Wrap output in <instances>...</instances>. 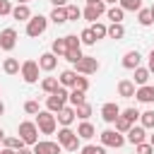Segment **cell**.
I'll return each instance as SVG.
<instances>
[{"mask_svg":"<svg viewBox=\"0 0 154 154\" xmlns=\"http://www.w3.org/2000/svg\"><path fill=\"white\" fill-rule=\"evenodd\" d=\"M67 96H70V91H67V87H58V91H53L48 99H46V108L51 111V113H60L63 108H65V101H67Z\"/></svg>","mask_w":154,"mask_h":154,"instance_id":"1","label":"cell"},{"mask_svg":"<svg viewBox=\"0 0 154 154\" xmlns=\"http://www.w3.org/2000/svg\"><path fill=\"white\" fill-rule=\"evenodd\" d=\"M14 46H17V31H14L12 26L2 29V31H0V48H2V51H12Z\"/></svg>","mask_w":154,"mask_h":154,"instance_id":"9","label":"cell"},{"mask_svg":"<svg viewBox=\"0 0 154 154\" xmlns=\"http://www.w3.org/2000/svg\"><path fill=\"white\" fill-rule=\"evenodd\" d=\"M149 75H152L149 67H135V79H132V82H135L137 87H142V84L149 82Z\"/></svg>","mask_w":154,"mask_h":154,"instance_id":"24","label":"cell"},{"mask_svg":"<svg viewBox=\"0 0 154 154\" xmlns=\"http://www.w3.org/2000/svg\"><path fill=\"white\" fill-rule=\"evenodd\" d=\"M55 65H58V55H55V53H43V55L38 58V67L46 70V72H53Z\"/></svg>","mask_w":154,"mask_h":154,"instance_id":"16","label":"cell"},{"mask_svg":"<svg viewBox=\"0 0 154 154\" xmlns=\"http://www.w3.org/2000/svg\"><path fill=\"white\" fill-rule=\"evenodd\" d=\"M2 142H5V147H10V149H22V147H24V140H22V137H5Z\"/></svg>","mask_w":154,"mask_h":154,"instance_id":"37","label":"cell"},{"mask_svg":"<svg viewBox=\"0 0 154 154\" xmlns=\"http://www.w3.org/2000/svg\"><path fill=\"white\" fill-rule=\"evenodd\" d=\"M135 96H137V101H142V103H154V87H152V84H142V87H137Z\"/></svg>","mask_w":154,"mask_h":154,"instance_id":"15","label":"cell"},{"mask_svg":"<svg viewBox=\"0 0 154 154\" xmlns=\"http://www.w3.org/2000/svg\"><path fill=\"white\" fill-rule=\"evenodd\" d=\"M130 144H140V142H144L147 140V132H144V125H132L130 130H128V137H125Z\"/></svg>","mask_w":154,"mask_h":154,"instance_id":"14","label":"cell"},{"mask_svg":"<svg viewBox=\"0 0 154 154\" xmlns=\"http://www.w3.org/2000/svg\"><path fill=\"white\" fill-rule=\"evenodd\" d=\"M123 14H125V10H123V7H116V5L106 10V17H108L111 22H123Z\"/></svg>","mask_w":154,"mask_h":154,"instance_id":"28","label":"cell"},{"mask_svg":"<svg viewBox=\"0 0 154 154\" xmlns=\"http://www.w3.org/2000/svg\"><path fill=\"white\" fill-rule=\"evenodd\" d=\"M12 17H14L17 22H29V19H31L29 5H17V7H12Z\"/></svg>","mask_w":154,"mask_h":154,"instance_id":"20","label":"cell"},{"mask_svg":"<svg viewBox=\"0 0 154 154\" xmlns=\"http://www.w3.org/2000/svg\"><path fill=\"white\" fill-rule=\"evenodd\" d=\"M135 82H130V79H120L118 82V96H123V99H132L135 96Z\"/></svg>","mask_w":154,"mask_h":154,"instance_id":"18","label":"cell"},{"mask_svg":"<svg viewBox=\"0 0 154 154\" xmlns=\"http://www.w3.org/2000/svg\"><path fill=\"white\" fill-rule=\"evenodd\" d=\"M147 67H149V72H154V48L149 51V65Z\"/></svg>","mask_w":154,"mask_h":154,"instance_id":"45","label":"cell"},{"mask_svg":"<svg viewBox=\"0 0 154 154\" xmlns=\"http://www.w3.org/2000/svg\"><path fill=\"white\" fill-rule=\"evenodd\" d=\"M2 14H12V5H10V0H0V17Z\"/></svg>","mask_w":154,"mask_h":154,"instance_id":"44","label":"cell"},{"mask_svg":"<svg viewBox=\"0 0 154 154\" xmlns=\"http://www.w3.org/2000/svg\"><path fill=\"white\" fill-rule=\"evenodd\" d=\"M2 113H5V103L0 101V116H2Z\"/></svg>","mask_w":154,"mask_h":154,"instance_id":"51","label":"cell"},{"mask_svg":"<svg viewBox=\"0 0 154 154\" xmlns=\"http://www.w3.org/2000/svg\"><path fill=\"white\" fill-rule=\"evenodd\" d=\"M55 118H58V123H60L63 128H70V125H72V120L77 118V111H75V106H65Z\"/></svg>","mask_w":154,"mask_h":154,"instance_id":"13","label":"cell"},{"mask_svg":"<svg viewBox=\"0 0 154 154\" xmlns=\"http://www.w3.org/2000/svg\"><path fill=\"white\" fill-rule=\"evenodd\" d=\"M120 116V108H118V103L116 101H108V103H103L101 106V118L106 120V123H116V118Z\"/></svg>","mask_w":154,"mask_h":154,"instance_id":"11","label":"cell"},{"mask_svg":"<svg viewBox=\"0 0 154 154\" xmlns=\"http://www.w3.org/2000/svg\"><path fill=\"white\" fill-rule=\"evenodd\" d=\"M75 111H77V118H82V120H87V118L91 116V106H89L87 101H82L79 106H75Z\"/></svg>","mask_w":154,"mask_h":154,"instance_id":"31","label":"cell"},{"mask_svg":"<svg viewBox=\"0 0 154 154\" xmlns=\"http://www.w3.org/2000/svg\"><path fill=\"white\" fill-rule=\"evenodd\" d=\"M75 89H82V91H87V89H89V79H87V77H82V75H77Z\"/></svg>","mask_w":154,"mask_h":154,"instance_id":"43","label":"cell"},{"mask_svg":"<svg viewBox=\"0 0 154 154\" xmlns=\"http://www.w3.org/2000/svg\"><path fill=\"white\" fill-rule=\"evenodd\" d=\"M87 91H82V89H72L70 91V96H67V101L72 103V106H79L82 101H87V96H84Z\"/></svg>","mask_w":154,"mask_h":154,"instance_id":"29","label":"cell"},{"mask_svg":"<svg viewBox=\"0 0 154 154\" xmlns=\"http://www.w3.org/2000/svg\"><path fill=\"white\" fill-rule=\"evenodd\" d=\"M0 154H17V149H10V147H5V149H2Z\"/></svg>","mask_w":154,"mask_h":154,"instance_id":"48","label":"cell"},{"mask_svg":"<svg viewBox=\"0 0 154 154\" xmlns=\"http://www.w3.org/2000/svg\"><path fill=\"white\" fill-rule=\"evenodd\" d=\"M17 135L24 140V144H36L38 142V125L36 123H31V120H22L19 123V128H17Z\"/></svg>","mask_w":154,"mask_h":154,"instance_id":"2","label":"cell"},{"mask_svg":"<svg viewBox=\"0 0 154 154\" xmlns=\"http://www.w3.org/2000/svg\"><path fill=\"white\" fill-rule=\"evenodd\" d=\"M130 128H132V123H130V120H128V118L120 113V116L116 118V130H118V132H128Z\"/></svg>","mask_w":154,"mask_h":154,"instance_id":"32","label":"cell"},{"mask_svg":"<svg viewBox=\"0 0 154 154\" xmlns=\"http://www.w3.org/2000/svg\"><path fill=\"white\" fill-rule=\"evenodd\" d=\"M120 7L123 10H130V12H140L142 10V0H120Z\"/></svg>","mask_w":154,"mask_h":154,"instance_id":"34","label":"cell"},{"mask_svg":"<svg viewBox=\"0 0 154 154\" xmlns=\"http://www.w3.org/2000/svg\"><path fill=\"white\" fill-rule=\"evenodd\" d=\"M82 154H106V149H103V144H101V147H96V144H84V147H82Z\"/></svg>","mask_w":154,"mask_h":154,"instance_id":"39","label":"cell"},{"mask_svg":"<svg viewBox=\"0 0 154 154\" xmlns=\"http://www.w3.org/2000/svg\"><path fill=\"white\" fill-rule=\"evenodd\" d=\"M103 12H106V2H99V5H87V7L82 10V17H84L87 22H91V24H94V22H96Z\"/></svg>","mask_w":154,"mask_h":154,"instance_id":"10","label":"cell"},{"mask_svg":"<svg viewBox=\"0 0 154 154\" xmlns=\"http://www.w3.org/2000/svg\"><path fill=\"white\" fill-rule=\"evenodd\" d=\"M17 154H34V149H24L22 147V149H17Z\"/></svg>","mask_w":154,"mask_h":154,"instance_id":"47","label":"cell"},{"mask_svg":"<svg viewBox=\"0 0 154 154\" xmlns=\"http://www.w3.org/2000/svg\"><path fill=\"white\" fill-rule=\"evenodd\" d=\"M140 60H142V55L137 51H128L123 55V67L125 70H135V67H140Z\"/></svg>","mask_w":154,"mask_h":154,"instance_id":"17","label":"cell"},{"mask_svg":"<svg viewBox=\"0 0 154 154\" xmlns=\"http://www.w3.org/2000/svg\"><path fill=\"white\" fill-rule=\"evenodd\" d=\"M101 144H103V147H116V149H120V147L125 144V137H123V132H118V130H103V132H101Z\"/></svg>","mask_w":154,"mask_h":154,"instance_id":"7","label":"cell"},{"mask_svg":"<svg viewBox=\"0 0 154 154\" xmlns=\"http://www.w3.org/2000/svg\"><path fill=\"white\" fill-rule=\"evenodd\" d=\"M91 31H94L96 41H99V38H103V36H108V26H106V24H101V22H94V24H91Z\"/></svg>","mask_w":154,"mask_h":154,"instance_id":"30","label":"cell"},{"mask_svg":"<svg viewBox=\"0 0 154 154\" xmlns=\"http://www.w3.org/2000/svg\"><path fill=\"white\" fill-rule=\"evenodd\" d=\"M149 144H152V147H154V132H152V135H149Z\"/></svg>","mask_w":154,"mask_h":154,"instance_id":"53","label":"cell"},{"mask_svg":"<svg viewBox=\"0 0 154 154\" xmlns=\"http://www.w3.org/2000/svg\"><path fill=\"white\" fill-rule=\"evenodd\" d=\"M99 2H103V0H87V5H99Z\"/></svg>","mask_w":154,"mask_h":154,"instance_id":"49","label":"cell"},{"mask_svg":"<svg viewBox=\"0 0 154 154\" xmlns=\"http://www.w3.org/2000/svg\"><path fill=\"white\" fill-rule=\"evenodd\" d=\"M58 87H60V79H58V77H43V79H41V89H43L46 94L58 91Z\"/></svg>","mask_w":154,"mask_h":154,"instance_id":"22","label":"cell"},{"mask_svg":"<svg viewBox=\"0 0 154 154\" xmlns=\"http://www.w3.org/2000/svg\"><path fill=\"white\" fill-rule=\"evenodd\" d=\"M96 135V130H94V125L89 123V120H82L79 125H77V137L79 140H91Z\"/></svg>","mask_w":154,"mask_h":154,"instance_id":"19","label":"cell"},{"mask_svg":"<svg viewBox=\"0 0 154 154\" xmlns=\"http://www.w3.org/2000/svg\"><path fill=\"white\" fill-rule=\"evenodd\" d=\"M60 142H36L31 149L34 154H60Z\"/></svg>","mask_w":154,"mask_h":154,"instance_id":"12","label":"cell"},{"mask_svg":"<svg viewBox=\"0 0 154 154\" xmlns=\"http://www.w3.org/2000/svg\"><path fill=\"white\" fill-rule=\"evenodd\" d=\"M53 2V7H65L67 5V0H51Z\"/></svg>","mask_w":154,"mask_h":154,"instance_id":"46","label":"cell"},{"mask_svg":"<svg viewBox=\"0 0 154 154\" xmlns=\"http://www.w3.org/2000/svg\"><path fill=\"white\" fill-rule=\"evenodd\" d=\"M137 17H140V24H142V26H149V24H152V22H154V19H152V10H149V7H147V10H144V7H142V10H140V14H137Z\"/></svg>","mask_w":154,"mask_h":154,"instance_id":"35","label":"cell"},{"mask_svg":"<svg viewBox=\"0 0 154 154\" xmlns=\"http://www.w3.org/2000/svg\"><path fill=\"white\" fill-rule=\"evenodd\" d=\"M108 36L111 38H123L125 36V26H123V22H111V26H108Z\"/></svg>","mask_w":154,"mask_h":154,"instance_id":"25","label":"cell"},{"mask_svg":"<svg viewBox=\"0 0 154 154\" xmlns=\"http://www.w3.org/2000/svg\"><path fill=\"white\" fill-rule=\"evenodd\" d=\"M53 24H65L67 22V10L65 7H53V12H51V17H48Z\"/></svg>","mask_w":154,"mask_h":154,"instance_id":"23","label":"cell"},{"mask_svg":"<svg viewBox=\"0 0 154 154\" xmlns=\"http://www.w3.org/2000/svg\"><path fill=\"white\" fill-rule=\"evenodd\" d=\"M65 10H67V22H77L82 17V10L77 5H65Z\"/></svg>","mask_w":154,"mask_h":154,"instance_id":"33","label":"cell"},{"mask_svg":"<svg viewBox=\"0 0 154 154\" xmlns=\"http://www.w3.org/2000/svg\"><path fill=\"white\" fill-rule=\"evenodd\" d=\"M2 140H5V130L0 128V142H2Z\"/></svg>","mask_w":154,"mask_h":154,"instance_id":"50","label":"cell"},{"mask_svg":"<svg viewBox=\"0 0 154 154\" xmlns=\"http://www.w3.org/2000/svg\"><path fill=\"white\" fill-rule=\"evenodd\" d=\"M79 38H82V43H87V46H91V43H96V36H94V31H91V26H87L82 34H79Z\"/></svg>","mask_w":154,"mask_h":154,"instance_id":"36","label":"cell"},{"mask_svg":"<svg viewBox=\"0 0 154 154\" xmlns=\"http://www.w3.org/2000/svg\"><path fill=\"white\" fill-rule=\"evenodd\" d=\"M99 70V60L94 55H82L77 63H75V72L77 75H94Z\"/></svg>","mask_w":154,"mask_h":154,"instance_id":"6","label":"cell"},{"mask_svg":"<svg viewBox=\"0 0 154 154\" xmlns=\"http://www.w3.org/2000/svg\"><path fill=\"white\" fill-rule=\"evenodd\" d=\"M137 147V154H154V147L149 144V142H140V144H135Z\"/></svg>","mask_w":154,"mask_h":154,"instance_id":"42","label":"cell"},{"mask_svg":"<svg viewBox=\"0 0 154 154\" xmlns=\"http://www.w3.org/2000/svg\"><path fill=\"white\" fill-rule=\"evenodd\" d=\"M75 82H77V72H75V70H63V72H60V84H63V87L75 89Z\"/></svg>","mask_w":154,"mask_h":154,"instance_id":"21","label":"cell"},{"mask_svg":"<svg viewBox=\"0 0 154 154\" xmlns=\"http://www.w3.org/2000/svg\"><path fill=\"white\" fill-rule=\"evenodd\" d=\"M38 70H41V67H38V63H36V60H24V63H22V70H19V72H22L24 82L34 84V82L38 79Z\"/></svg>","mask_w":154,"mask_h":154,"instance_id":"8","label":"cell"},{"mask_svg":"<svg viewBox=\"0 0 154 154\" xmlns=\"http://www.w3.org/2000/svg\"><path fill=\"white\" fill-rule=\"evenodd\" d=\"M46 26H48V17H43V14H31V19L26 22V36L38 38V36L46 31Z\"/></svg>","mask_w":154,"mask_h":154,"instance_id":"4","label":"cell"},{"mask_svg":"<svg viewBox=\"0 0 154 154\" xmlns=\"http://www.w3.org/2000/svg\"><path fill=\"white\" fill-rule=\"evenodd\" d=\"M120 113H123V116H125L130 123H135V120L140 118V111H137V108H125V111H120Z\"/></svg>","mask_w":154,"mask_h":154,"instance_id":"41","label":"cell"},{"mask_svg":"<svg viewBox=\"0 0 154 154\" xmlns=\"http://www.w3.org/2000/svg\"><path fill=\"white\" fill-rule=\"evenodd\" d=\"M36 125H38V130L43 135H53L55 132V125H58V118L51 111H38L36 113Z\"/></svg>","mask_w":154,"mask_h":154,"instance_id":"3","label":"cell"},{"mask_svg":"<svg viewBox=\"0 0 154 154\" xmlns=\"http://www.w3.org/2000/svg\"><path fill=\"white\" fill-rule=\"evenodd\" d=\"M51 53H55L58 58H65V53H67V43H65V36L53 41V46H51Z\"/></svg>","mask_w":154,"mask_h":154,"instance_id":"26","label":"cell"},{"mask_svg":"<svg viewBox=\"0 0 154 154\" xmlns=\"http://www.w3.org/2000/svg\"><path fill=\"white\" fill-rule=\"evenodd\" d=\"M17 2H19V5H26V2H29V0H17Z\"/></svg>","mask_w":154,"mask_h":154,"instance_id":"54","label":"cell"},{"mask_svg":"<svg viewBox=\"0 0 154 154\" xmlns=\"http://www.w3.org/2000/svg\"><path fill=\"white\" fill-rule=\"evenodd\" d=\"M2 70H5L7 75H17V72L22 70V65H19V60H17V58H5V63H2Z\"/></svg>","mask_w":154,"mask_h":154,"instance_id":"27","label":"cell"},{"mask_svg":"<svg viewBox=\"0 0 154 154\" xmlns=\"http://www.w3.org/2000/svg\"><path fill=\"white\" fill-rule=\"evenodd\" d=\"M103 2H108V5H116V2H120V0H103Z\"/></svg>","mask_w":154,"mask_h":154,"instance_id":"52","label":"cell"},{"mask_svg":"<svg viewBox=\"0 0 154 154\" xmlns=\"http://www.w3.org/2000/svg\"><path fill=\"white\" fill-rule=\"evenodd\" d=\"M24 111H26L29 116H36V113L41 111V108H38V101H26V103H24Z\"/></svg>","mask_w":154,"mask_h":154,"instance_id":"40","label":"cell"},{"mask_svg":"<svg viewBox=\"0 0 154 154\" xmlns=\"http://www.w3.org/2000/svg\"><path fill=\"white\" fill-rule=\"evenodd\" d=\"M58 142H60L67 152H77V149H79V137H77V132H72L70 128H60V130H58Z\"/></svg>","mask_w":154,"mask_h":154,"instance_id":"5","label":"cell"},{"mask_svg":"<svg viewBox=\"0 0 154 154\" xmlns=\"http://www.w3.org/2000/svg\"><path fill=\"white\" fill-rule=\"evenodd\" d=\"M149 10H152V19H154V5H152V7H149Z\"/></svg>","mask_w":154,"mask_h":154,"instance_id":"55","label":"cell"},{"mask_svg":"<svg viewBox=\"0 0 154 154\" xmlns=\"http://www.w3.org/2000/svg\"><path fill=\"white\" fill-rule=\"evenodd\" d=\"M140 120H142L144 130H147V128H154V111H144V113H140Z\"/></svg>","mask_w":154,"mask_h":154,"instance_id":"38","label":"cell"}]
</instances>
